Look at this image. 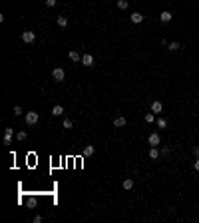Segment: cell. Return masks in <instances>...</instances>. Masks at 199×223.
Here are the masks:
<instances>
[{
	"instance_id": "d4e9b609",
	"label": "cell",
	"mask_w": 199,
	"mask_h": 223,
	"mask_svg": "<svg viewBox=\"0 0 199 223\" xmlns=\"http://www.w3.org/2000/svg\"><path fill=\"white\" fill-rule=\"evenodd\" d=\"M161 156H169V147H163V149H161Z\"/></svg>"
},
{
	"instance_id": "ba28073f",
	"label": "cell",
	"mask_w": 199,
	"mask_h": 223,
	"mask_svg": "<svg viewBox=\"0 0 199 223\" xmlns=\"http://www.w3.org/2000/svg\"><path fill=\"white\" fill-rule=\"evenodd\" d=\"M157 143H159V136H157V133H152V136H149V146L157 147Z\"/></svg>"
},
{
	"instance_id": "484cf974",
	"label": "cell",
	"mask_w": 199,
	"mask_h": 223,
	"mask_svg": "<svg viewBox=\"0 0 199 223\" xmlns=\"http://www.w3.org/2000/svg\"><path fill=\"white\" fill-rule=\"evenodd\" d=\"M193 153H195V156H197V157H199V146H195V149H193Z\"/></svg>"
},
{
	"instance_id": "3957f363",
	"label": "cell",
	"mask_w": 199,
	"mask_h": 223,
	"mask_svg": "<svg viewBox=\"0 0 199 223\" xmlns=\"http://www.w3.org/2000/svg\"><path fill=\"white\" fill-rule=\"evenodd\" d=\"M52 76H54V80H56V82H62L64 78H66V74H64L62 68H54V70H52Z\"/></svg>"
},
{
	"instance_id": "4fadbf2b",
	"label": "cell",
	"mask_w": 199,
	"mask_h": 223,
	"mask_svg": "<svg viewBox=\"0 0 199 223\" xmlns=\"http://www.w3.org/2000/svg\"><path fill=\"white\" fill-rule=\"evenodd\" d=\"M68 56H70V60H74V62H82V56L76 52V50H72V52L68 54Z\"/></svg>"
},
{
	"instance_id": "44dd1931",
	"label": "cell",
	"mask_w": 199,
	"mask_h": 223,
	"mask_svg": "<svg viewBox=\"0 0 199 223\" xmlns=\"http://www.w3.org/2000/svg\"><path fill=\"white\" fill-rule=\"evenodd\" d=\"M157 126H159V128H165V126H167V122H165L163 118H159V120H157Z\"/></svg>"
},
{
	"instance_id": "9c48e42d",
	"label": "cell",
	"mask_w": 199,
	"mask_h": 223,
	"mask_svg": "<svg viewBox=\"0 0 199 223\" xmlns=\"http://www.w3.org/2000/svg\"><path fill=\"white\" fill-rule=\"evenodd\" d=\"M159 20H161V22H169V20H171V12H167V10H163V12H161V14H159Z\"/></svg>"
},
{
	"instance_id": "52a82bcc",
	"label": "cell",
	"mask_w": 199,
	"mask_h": 223,
	"mask_svg": "<svg viewBox=\"0 0 199 223\" xmlns=\"http://www.w3.org/2000/svg\"><path fill=\"white\" fill-rule=\"evenodd\" d=\"M96 153V147L94 146H86L84 147V157H90V156H94Z\"/></svg>"
},
{
	"instance_id": "4316f807",
	"label": "cell",
	"mask_w": 199,
	"mask_h": 223,
	"mask_svg": "<svg viewBox=\"0 0 199 223\" xmlns=\"http://www.w3.org/2000/svg\"><path fill=\"white\" fill-rule=\"evenodd\" d=\"M195 169L199 171V159H195Z\"/></svg>"
},
{
	"instance_id": "7402d4cb",
	"label": "cell",
	"mask_w": 199,
	"mask_h": 223,
	"mask_svg": "<svg viewBox=\"0 0 199 223\" xmlns=\"http://www.w3.org/2000/svg\"><path fill=\"white\" fill-rule=\"evenodd\" d=\"M64 128H66V130H72V120H64Z\"/></svg>"
},
{
	"instance_id": "2e32d148",
	"label": "cell",
	"mask_w": 199,
	"mask_h": 223,
	"mask_svg": "<svg viewBox=\"0 0 199 223\" xmlns=\"http://www.w3.org/2000/svg\"><path fill=\"white\" fill-rule=\"evenodd\" d=\"M132 187H133V179H129V177L123 179V189H132Z\"/></svg>"
},
{
	"instance_id": "5b68a950",
	"label": "cell",
	"mask_w": 199,
	"mask_h": 223,
	"mask_svg": "<svg viewBox=\"0 0 199 223\" xmlns=\"http://www.w3.org/2000/svg\"><path fill=\"white\" fill-rule=\"evenodd\" d=\"M12 143V128L4 130V146H10Z\"/></svg>"
},
{
	"instance_id": "e0dca14e",
	"label": "cell",
	"mask_w": 199,
	"mask_h": 223,
	"mask_svg": "<svg viewBox=\"0 0 199 223\" xmlns=\"http://www.w3.org/2000/svg\"><path fill=\"white\" fill-rule=\"evenodd\" d=\"M128 6H129L128 0H118V8H119V10H126Z\"/></svg>"
},
{
	"instance_id": "603a6c76",
	"label": "cell",
	"mask_w": 199,
	"mask_h": 223,
	"mask_svg": "<svg viewBox=\"0 0 199 223\" xmlns=\"http://www.w3.org/2000/svg\"><path fill=\"white\" fill-rule=\"evenodd\" d=\"M145 122L152 123V122H153V114H145Z\"/></svg>"
},
{
	"instance_id": "9a60e30c",
	"label": "cell",
	"mask_w": 199,
	"mask_h": 223,
	"mask_svg": "<svg viewBox=\"0 0 199 223\" xmlns=\"http://www.w3.org/2000/svg\"><path fill=\"white\" fill-rule=\"evenodd\" d=\"M159 156H161V152H157V147H152V149H149V157H152V159H157Z\"/></svg>"
},
{
	"instance_id": "8fae6325",
	"label": "cell",
	"mask_w": 199,
	"mask_h": 223,
	"mask_svg": "<svg viewBox=\"0 0 199 223\" xmlns=\"http://www.w3.org/2000/svg\"><path fill=\"white\" fill-rule=\"evenodd\" d=\"M132 22H133V24H139V22H143V16L139 14V12H133V14H132Z\"/></svg>"
},
{
	"instance_id": "ac0fdd59",
	"label": "cell",
	"mask_w": 199,
	"mask_h": 223,
	"mask_svg": "<svg viewBox=\"0 0 199 223\" xmlns=\"http://www.w3.org/2000/svg\"><path fill=\"white\" fill-rule=\"evenodd\" d=\"M167 46H169V50H171V52L179 50V42H171V44H167Z\"/></svg>"
},
{
	"instance_id": "7c38bea8",
	"label": "cell",
	"mask_w": 199,
	"mask_h": 223,
	"mask_svg": "<svg viewBox=\"0 0 199 223\" xmlns=\"http://www.w3.org/2000/svg\"><path fill=\"white\" fill-rule=\"evenodd\" d=\"M56 22H58V26H60V28H66V26H68V18H66V16H58Z\"/></svg>"
},
{
	"instance_id": "5bb4252c",
	"label": "cell",
	"mask_w": 199,
	"mask_h": 223,
	"mask_svg": "<svg viewBox=\"0 0 199 223\" xmlns=\"http://www.w3.org/2000/svg\"><path fill=\"white\" fill-rule=\"evenodd\" d=\"M62 114H64V108H62V106H54L52 108V116L58 118V116H62Z\"/></svg>"
},
{
	"instance_id": "7a4b0ae2",
	"label": "cell",
	"mask_w": 199,
	"mask_h": 223,
	"mask_svg": "<svg viewBox=\"0 0 199 223\" xmlns=\"http://www.w3.org/2000/svg\"><path fill=\"white\" fill-rule=\"evenodd\" d=\"M22 40L26 44H32L34 40H36V34H34L32 30H26V32H22Z\"/></svg>"
},
{
	"instance_id": "d6986e66",
	"label": "cell",
	"mask_w": 199,
	"mask_h": 223,
	"mask_svg": "<svg viewBox=\"0 0 199 223\" xmlns=\"http://www.w3.org/2000/svg\"><path fill=\"white\" fill-rule=\"evenodd\" d=\"M12 114H14V116H20V114H22V108H20V106H14V110H12Z\"/></svg>"
},
{
	"instance_id": "ffe728a7",
	"label": "cell",
	"mask_w": 199,
	"mask_h": 223,
	"mask_svg": "<svg viewBox=\"0 0 199 223\" xmlns=\"http://www.w3.org/2000/svg\"><path fill=\"white\" fill-rule=\"evenodd\" d=\"M16 138H18L20 142H24V139H26V132H18V133H16Z\"/></svg>"
},
{
	"instance_id": "cb8c5ba5",
	"label": "cell",
	"mask_w": 199,
	"mask_h": 223,
	"mask_svg": "<svg viewBox=\"0 0 199 223\" xmlns=\"http://www.w3.org/2000/svg\"><path fill=\"white\" fill-rule=\"evenodd\" d=\"M46 6H50V8H52V6H56V0H46Z\"/></svg>"
},
{
	"instance_id": "277c9868",
	"label": "cell",
	"mask_w": 199,
	"mask_h": 223,
	"mask_svg": "<svg viewBox=\"0 0 199 223\" xmlns=\"http://www.w3.org/2000/svg\"><path fill=\"white\" fill-rule=\"evenodd\" d=\"M82 64L88 66V68H92L94 66V56H92V54H84V56H82Z\"/></svg>"
},
{
	"instance_id": "6da1fadb",
	"label": "cell",
	"mask_w": 199,
	"mask_h": 223,
	"mask_svg": "<svg viewBox=\"0 0 199 223\" xmlns=\"http://www.w3.org/2000/svg\"><path fill=\"white\" fill-rule=\"evenodd\" d=\"M24 120H26V126H34V123H38V114L36 112H28Z\"/></svg>"
},
{
	"instance_id": "8992f818",
	"label": "cell",
	"mask_w": 199,
	"mask_h": 223,
	"mask_svg": "<svg viewBox=\"0 0 199 223\" xmlns=\"http://www.w3.org/2000/svg\"><path fill=\"white\" fill-rule=\"evenodd\" d=\"M161 110H163V104H161L159 100H155V102H153V104H152V112H155V114H159Z\"/></svg>"
},
{
	"instance_id": "30bf717a",
	"label": "cell",
	"mask_w": 199,
	"mask_h": 223,
	"mask_svg": "<svg viewBox=\"0 0 199 223\" xmlns=\"http://www.w3.org/2000/svg\"><path fill=\"white\" fill-rule=\"evenodd\" d=\"M114 126H116V128H123V126H126V118H123V116L116 118V120H114Z\"/></svg>"
}]
</instances>
